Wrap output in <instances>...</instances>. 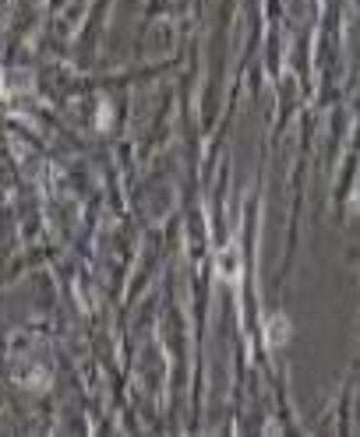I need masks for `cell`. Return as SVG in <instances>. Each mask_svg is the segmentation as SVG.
Masks as SVG:
<instances>
[{
    "mask_svg": "<svg viewBox=\"0 0 360 437\" xmlns=\"http://www.w3.org/2000/svg\"><path fill=\"white\" fill-rule=\"evenodd\" d=\"M219 275H223V279H237V275H240V254H237V247H227V250L219 254Z\"/></svg>",
    "mask_w": 360,
    "mask_h": 437,
    "instance_id": "6da1fadb",
    "label": "cell"
},
{
    "mask_svg": "<svg viewBox=\"0 0 360 437\" xmlns=\"http://www.w3.org/2000/svg\"><path fill=\"white\" fill-rule=\"evenodd\" d=\"M283 335H286V321L276 318V321H272V342H283Z\"/></svg>",
    "mask_w": 360,
    "mask_h": 437,
    "instance_id": "7a4b0ae2",
    "label": "cell"
}]
</instances>
